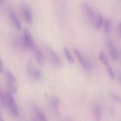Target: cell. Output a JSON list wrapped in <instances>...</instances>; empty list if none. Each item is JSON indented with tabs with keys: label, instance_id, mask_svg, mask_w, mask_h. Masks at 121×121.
Returning <instances> with one entry per match:
<instances>
[{
	"label": "cell",
	"instance_id": "1",
	"mask_svg": "<svg viewBox=\"0 0 121 121\" xmlns=\"http://www.w3.org/2000/svg\"><path fill=\"white\" fill-rule=\"evenodd\" d=\"M6 82L8 91L11 93H15L17 92V80L15 76L9 70H7L4 72Z\"/></svg>",
	"mask_w": 121,
	"mask_h": 121
},
{
	"label": "cell",
	"instance_id": "2",
	"mask_svg": "<svg viewBox=\"0 0 121 121\" xmlns=\"http://www.w3.org/2000/svg\"><path fill=\"white\" fill-rule=\"evenodd\" d=\"M5 108L10 112L12 115L17 117L18 115V109L15 100L9 93H6Z\"/></svg>",
	"mask_w": 121,
	"mask_h": 121
},
{
	"label": "cell",
	"instance_id": "3",
	"mask_svg": "<svg viewBox=\"0 0 121 121\" xmlns=\"http://www.w3.org/2000/svg\"><path fill=\"white\" fill-rule=\"evenodd\" d=\"M44 50L51 63L53 64V65H54L56 67L61 66V64H62L61 59L52 48H50L47 45H45Z\"/></svg>",
	"mask_w": 121,
	"mask_h": 121
},
{
	"label": "cell",
	"instance_id": "4",
	"mask_svg": "<svg viewBox=\"0 0 121 121\" xmlns=\"http://www.w3.org/2000/svg\"><path fill=\"white\" fill-rule=\"evenodd\" d=\"M27 70L28 74L34 80H39L41 78V72L33 62L28 61L27 65Z\"/></svg>",
	"mask_w": 121,
	"mask_h": 121
},
{
	"label": "cell",
	"instance_id": "5",
	"mask_svg": "<svg viewBox=\"0 0 121 121\" xmlns=\"http://www.w3.org/2000/svg\"><path fill=\"white\" fill-rule=\"evenodd\" d=\"M60 99L57 96H53L48 98V106L50 111L53 114L57 115L59 113V105H60Z\"/></svg>",
	"mask_w": 121,
	"mask_h": 121
},
{
	"label": "cell",
	"instance_id": "6",
	"mask_svg": "<svg viewBox=\"0 0 121 121\" xmlns=\"http://www.w3.org/2000/svg\"><path fill=\"white\" fill-rule=\"evenodd\" d=\"M22 40H23L24 43L27 48H30L31 49H33L35 46V43H34V40L33 39L31 33H30V31L28 29L26 28L24 30Z\"/></svg>",
	"mask_w": 121,
	"mask_h": 121
},
{
	"label": "cell",
	"instance_id": "7",
	"mask_svg": "<svg viewBox=\"0 0 121 121\" xmlns=\"http://www.w3.org/2000/svg\"><path fill=\"white\" fill-rule=\"evenodd\" d=\"M74 52L76 56L78 58L79 63H80L81 66L83 67V68L85 70H91L92 68V66L91 64V63H89L88 61H87V60L83 57V56L82 55L81 53L79 52V51L78 50V49L74 48Z\"/></svg>",
	"mask_w": 121,
	"mask_h": 121
},
{
	"label": "cell",
	"instance_id": "8",
	"mask_svg": "<svg viewBox=\"0 0 121 121\" xmlns=\"http://www.w3.org/2000/svg\"><path fill=\"white\" fill-rule=\"evenodd\" d=\"M32 50H34V56H35V58L36 59L37 62L39 63L40 66H44L45 63H46V59H45L43 53L41 52V50L39 47H36V46H35Z\"/></svg>",
	"mask_w": 121,
	"mask_h": 121
},
{
	"label": "cell",
	"instance_id": "9",
	"mask_svg": "<svg viewBox=\"0 0 121 121\" xmlns=\"http://www.w3.org/2000/svg\"><path fill=\"white\" fill-rule=\"evenodd\" d=\"M31 108L32 110L34 111V114H35V117L37 119V120L39 121H46L47 120V118L46 117V115L43 110L39 107V106L36 105V104H33L31 105Z\"/></svg>",
	"mask_w": 121,
	"mask_h": 121
},
{
	"label": "cell",
	"instance_id": "10",
	"mask_svg": "<svg viewBox=\"0 0 121 121\" xmlns=\"http://www.w3.org/2000/svg\"><path fill=\"white\" fill-rule=\"evenodd\" d=\"M106 43H107L108 47V49L109 50V53L112 59L114 61L118 60V59H119V54H118V50L115 46L114 44L113 43L112 40H109V39L107 40Z\"/></svg>",
	"mask_w": 121,
	"mask_h": 121
},
{
	"label": "cell",
	"instance_id": "11",
	"mask_svg": "<svg viewBox=\"0 0 121 121\" xmlns=\"http://www.w3.org/2000/svg\"><path fill=\"white\" fill-rule=\"evenodd\" d=\"M83 7L84 11H85V13H86V15L87 16L88 20L90 21H91V22H94L96 16L95 13L93 8L87 3L84 4Z\"/></svg>",
	"mask_w": 121,
	"mask_h": 121
},
{
	"label": "cell",
	"instance_id": "12",
	"mask_svg": "<svg viewBox=\"0 0 121 121\" xmlns=\"http://www.w3.org/2000/svg\"><path fill=\"white\" fill-rule=\"evenodd\" d=\"M22 13L26 22L28 24H31L33 21V15L30 8L28 6H24L22 8Z\"/></svg>",
	"mask_w": 121,
	"mask_h": 121
},
{
	"label": "cell",
	"instance_id": "13",
	"mask_svg": "<svg viewBox=\"0 0 121 121\" xmlns=\"http://www.w3.org/2000/svg\"><path fill=\"white\" fill-rule=\"evenodd\" d=\"M9 16L11 19V21L12 23L13 24L14 27L18 30H21V29H22V25H21V22L18 20L17 16L15 15V13H14L13 12H10L9 14Z\"/></svg>",
	"mask_w": 121,
	"mask_h": 121
},
{
	"label": "cell",
	"instance_id": "14",
	"mask_svg": "<svg viewBox=\"0 0 121 121\" xmlns=\"http://www.w3.org/2000/svg\"><path fill=\"white\" fill-rule=\"evenodd\" d=\"M93 111H94L95 117L96 121H100L102 117V110L101 107L98 104L95 105L94 108H93Z\"/></svg>",
	"mask_w": 121,
	"mask_h": 121
},
{
	"label": "cell",
	"instance_id": "15",
	"mask_svg": "<svg viewBox=\"0 0 121 121\" xmlns=\"http://www.w3.org/2000/svg\"><path fill=\"white\" fill-rule=\"evenodd\" d=\"M104 18L101 14H98L94 21V27L96 30H99L104 24Z\"/></svg>",
	"mask_w": 121,
	"mask_h": 121
},
{
	"label": "cell",
	"instance_id": "16",
	"mask_svg": "<svg viewBox=\"0 0 121 121\" xmlns=\"http://www.w3.org/2000/svg\"><path fill=\"white\" fill-rule=\"evenodd\" d=\"M104 30L105 33L109 34L111 33L112 30V21L111 19H106L104 22Z\"/></svg>",
	"mask_w": 121,
	"mask_h": 121
},
{
	"label": "cell",
	"instance_id": "17",
	"mask_svg": "<svg viewBox=\"0 0 121 121\" xmlns=\"http://www.w3.org/2000/svg\"><path fill=\"white\" fill-rule=\"evenodd\" d=\"M63 50H64V53H65V56H66V59H67V60H68L70 63H73L74 61V58H73V56L72 55L70 52H69L68 48H67V47H64Z\"/></svg>",
	"mask_w": 121,
	"mask_h": 121
},
{
	"label": "cell",
	"instance_id": "18",
	"mask_svg": "<svg viewBox=\"0 0 121 121\" xmlns=\"http://www.w3.org/2000/svg\"><path fill=\"white\" fill-rule=\"evenodd\" d=\"M99 59H100L102 63L104 64V65H106V66H108V58L104 52H100V54H99Z\"/></svg>",
	"mask_w": 121,
	"mask_h": 121
},
{
	"label": "cell",
	"instance_id": "19",
	"mask_svg": "<svg viewBox=\"0 0 121 121\" xmlns=\"http://www.w3.org/2000/svg\"><path fill=\"white\" fill-rule=\"evenodd\" d=\"M107 72H108V73L109 74V75L110 76V77H111L112 79H114L115 78V75L114 72H113V70H112V67H110V66H108Z\"/></svg>",
	"mask_w": 121,
	"mask_h": 121
},
{
	"label": "cell",
	"instance_id": "20",
	"mask_svg": "<svg viewBox=\"0 0 121 121\" xmlns=\"http://www.w3.org/2000/svg\"><path fill=\"white\" fill-rule=\"evenodd\" d=\"M111 96H112V98H113V99H114L115 101H117V102L121 104V96H119L118 95L115 94V93H112V94L111 95Z\"/></svg>",
	"mask_w": 121,
	"mask_h": 121
},
{
	"label": "cell",
	"instance_id": "21",
	"mask_svg": "<svg viewBox=\"0 0 121 121\" xmlns=\"http://www.w3.org/2000/svg\"><path fill=\"white\" fill-rule=\"evenodd\" d=\"M118 32H119V34L121 37V22L118 26Z\"/></svg>",
	"mask_w": 121,
	"mask_h": 121
},
{
	"label": "cell",
	"instance_id": "22",
	"mask_svg": "<svg viewBox=\"0 0 121 121\" xmlns=\"http://www.w3.org/2000/svg\"><path fill=\"white\" fill-rule=\"evenodd\" d=\"M4 70V67H3V63H2V61L1 60V73H2Z\"/></svg>",
	"mask_w": 121,
	"mask_h": 121
},
{
	"label": "cell",
	"instance_id": "23",
	"mask_svg": "<svg viewBox=\"0 0 121 121\" xmlns=\"http://www.w3.org/2000/svg\"><path fill=\"white\" fill-rule=\"evenodd\" d=\"M110 111H111V112H110V113H112V115H114V113H115L114 111H113L112 109H110Z\"/></svg>",
	"mask_w": 121,
	"mask_h": 121
},
{
	"label": "cell",
	"instance_id": "24",
	"mask_svg": "<svg viewBox=\"0 0 121 121\" xmlns=\"http://www.w3.org/2000/svg\"><path fill=\"white\" fill-rule=\"evenodd\" d=\"M120 81H121V78H120Z\"/></svg>",
	"mask_w": 121,
	"mask_h": 121
}]
</instances>
